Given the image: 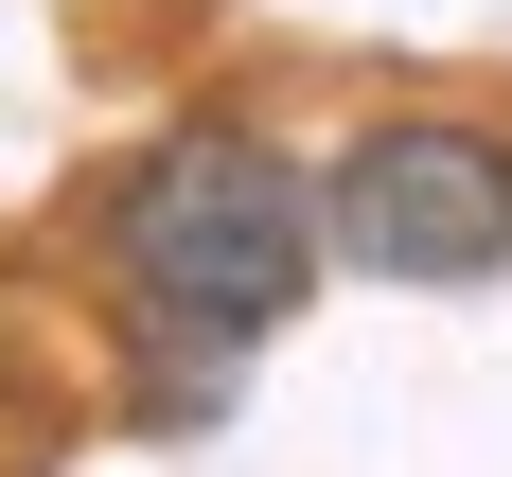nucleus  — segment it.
Here are the masks:
<instances>
[{
    "mask_svg": "<svg viewBox=\"0 0 512 477\" xmlns=\"http://www.w3.org/2000/svg\"><path fill=\"white\" fill-rule=\"evenodd\" d=\"M71 265H89V336H106L124 424L195 442V424L248 407V371L336 283V248H318V142L248 124V106H159L71 195Z\"/></svg>",
    "mask_w": 512,
    "mask_h": 477,
    "instance_id": "nucleus-1",
    "label": "nucleus"
},
{
    "mask_svg": "<svg viewBox=\"0 0 512 477\" xmlns=\"http://www.w3.org/2000/svg\"><path fill=\"white\" fill-rule=\"evenodd\" d=\"M318 248L371 301H477V283H512V106L371 89L318 142Z\"/></svg>",
    "mask_w": 512,
    "mask_h": 477,
    "instance_id": "nucleus-2",
    "label": "nucleus"
},
{
    "mask_svg": "<svg viewBox=\"0 0 512 477\" xmlns=\"http://www.w3.org/2000/svg\"><path fill=\"white\" fill-rule=\"evenodd\" d=\"M36 407V336H18V301H0V424Z\"/></svg>",
    "mask_w": 512,
    "mask_h": 477,
    "instance_id": "nucleus-3",
    "label": "nucleus"
}]
</instances>
